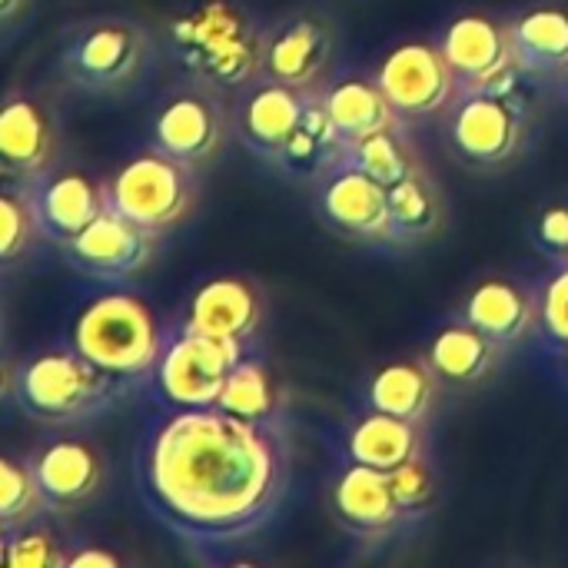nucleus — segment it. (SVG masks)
Masks as SVG:
<instances>
[{"label": "nucleus", "instance_id": "c9c22d12", "mask_svg": "<svg viewBox=\"0 0 568 568\" xmlns=\"http://www.w3.org/2000/svg\"><path fill=\"white\" fill-rule=\"evenodd\" d=\"M536 243L546 256L568 263V203H552L536 223Z\"/></svg>", "mask_w": 568, "mask_h": 568}, {"label": "nucleus", "instance_id": "393cba45", "mask_svg": "<svg viewBox=\"0 0 568 568\" xmlns=\"http://www.w3.org/2000/svg\"><path fill=\"white\" fill-rule=\"evenodd\" d=\"M516 60L529 73L566 70L568 63V7H532L509 23Z\"/></svg>", "mask_w": 568, "mask_h": 568}, {"label": "nucleus", "instance_id": "cd10ccee", "mask_svg": "<svg viewBox=\"0 0 568 568\" xmlns=\"http://www.w3.org/2000/svg\"><path fill=\"white\" fill-rule=\"evenodd\" d=\"M436 393V373L423 363H389L369 379V406L403 416L409 423H423Z\"/></svg>", "mask_w": 568, "mask_h": 568}, {"label": "nucleus", "instance_id": "6e6552de", "mask_svg": "<svg viewBox=\"0 0 568 568\" xmlns=\"http://www.w3.org/2000/svg\"><path fill=\"white\" fill-rule=\"evenodd\" d=\"M453 146L476 166L513 160L526 140V100L496 93H459L449 120Z\"/></svg>", "mask_w": 568, "mask_h": 568}, {"label": "nucleus", "instance_id": "9d476101", "mask_svg": "<svg viewBox=\"0 0 568 568\" xmlns=\"http://www.w3.org/2000/svg\"><path fill=\"white\" fill-rule=\"evenodd\" d=\"M156 233L143 230L120 210L106 206L87 230L70 236L63 256L93 280H123L146 266Z\"/></svg>", "mask_w": 568, "mask_h": 568}, {"label": "nucleus", "instance_id": "473e14b6", "mask_svg": "<svg viewBox=\"0 0 568 568\" xmlns=\"http://www.w3.org/2000/svg\"><path fill=\"white\" fill-rule=\"evenodd\" d=\"M43 233L37 206H33V193H20L13 186H7L0 193V256L3 263H13L17 256H23L33 243V236Z\"/></svg>", "mask_w": 568, "mask_h": 568}, {"label": "nucleus", "instance_id": "2f4dec72", "mask_svg": "<svg viewBox=\"0 0 568 568\" xmlns=\"http://www.w3.org/2000/svg\"><path fill=\"white\" fill-rule=\"evenodd\" d=\"M3 566L67 568V556L60 549V539L40 519H30L23 526L3 529Z\"/></svg>", "mask_w": 568, "mask_h": 568}, {"label": "nucleus", "instance_id": "5701e85b", "mask_svg": "<svg viewBox=\"0 0 568 568\" xmlns=\"http://www.w3.org/2000/svg\"><path fill=\"white\" fill-rule=\"evenodd\" d=\"M320 100L346 140H359L376 130L403 126V116L393 110V103L386 100V93L379 90L376 80H363V77L336 80L333 87H326L320 93Z\"/></svg>", "mask_w": 568, "mask_h": 568}, {"label": "nucleus", "instance_id": "1a4fd4ad", "mask_svg": "<svg viewBox=\"0 0 568 568\" xmlns=\"http://www.w3.org/2000/svg\"><path fill=\"white\" fill-rule=\"evenodd\" d=\"M146 63V37L126 20L83 27L63 53V70L87 90H116Z\"/></svg>", "mask_w": 568, "mask_h": 568}, {"label": "nucleus", "instance_id": "4c0bfd02", "mask_svg": "<svg viewBox=\"0 0 568 568\" xmlns=\"http://www.w3.org/2000/svg\"><path fill=\"white\" fill-rule=\"evenodd\" d=\"M0 7H3V20H13L20 13V0H0Z\"/></svg>", "mask_w": 568, "mask_h": 568}, {"label": "nucleus", "instance_id": "7ed1b4c3", "mask_svg": "<svg viewBox=\"0 0 568 568\" xmlns=\"http://www.w3.org/2000/svg\"><path fill=\"white\" fill-rule=\"evenodd\" d=\"M163 346L150 306L130 293H103L73 320V349L120 383L153 373Z\"/></svg>", "mask_w": 568, "mask_h": 568}, {"label": "nucleus", "instance_id": "f257e3e1", "mask_svg": "<svg viewBox=\"0 0 568 568\" xmlns=\"http://www.w3.org/2000/svg\"><path fill=\"white\" fill-rule=\"evenodd\" d=\"M290 479L273 423L206 409H170L140 453V489L153 516L190 542H233L270 523Z\"/></svg>", "mask_w": 568, "mask_h": 568}, {"label": "nucleus", "instance_id": "e433bc0d", "mask_svg": "<svg viewBox=\"0 0 568 568\" xmlns=\"http://www.w3.org/2000/svg\"><path fill=\"white\" fill-rule=\"evenodd\" d=\"M120 566V559L113 556V552H106V549H80V552H73V556H67V568H116Z\"/></svg>", "mask_w": 568, "mask_h": 568}, {"label": "nucleus", "instance_id": "7c9ffc66", "mask_svg": "<svg viewBox=\"0 0 568 568\" xmlns=\"http://www.w3.org/2000/svg\"><path fill=\"white\" fill-rule=\"evenodd\" d=\"M43 489L33 476V466H20L17 459H0V523L3 529L23 526L47 513Z\"/></svg>", "mask_w": 568, "mask_h": 568}, {"label": "nucleus", "instance_id": "c85d7f7f", "mask_svg": "<svg viewBox=\"0 0 568 568\" xmlns=\"http://www.w3.org/2000/svg\"><path fill=\"white\" fill-rule=\"evenodd\" d=\"M223 413L250 419V423H273L276 413V386L270 379V369L260 359H240L233 373L226 376V386L216 403Z\"/></svg>", "mask_w": 568, "mask_h": 568}, {"label": "nucleus", "instance_id": "f03ea898", "mask_svg": "<svg viewBox=\"0 0 568 568\" xmlns=\"http://www.w3.org/2000/svg\"><path fill=\"white\" fill-rule=\"evenodd\" d=\"M170 37L183 67L210 87L240 90L266 70V37L230 0H203L180 13Z\"/></svg>", "mask_w": 568, "mask_h": 568}, {"label": "nucleus", "instance_id": "bb28decb", "mask_svg": "<svg viewBox=\"0 0 568 568\" xmlns=\"http://www.w3.org/2000/svg\"><path fill=\"white\" fill-rule=\"evenodd\" d=\"M443 223V200L433 176L416 166L409 176L389 186V240L393 243H416L439 230Z\"/></svg>", "mask_w": 568, "mask_h": 568}, {"label": "nucleus", "instance_id": "58836bf2", "mask_svg": "<svg viewBox=\"0 0 568 568\" xmlns=\"http://www.w3.org/2000/svg\"><path fill=\"white\" fill-rule=\"evenodd\" d=\"M562 87H566V93H568V63H566V70H562Z\"/></svg>", "mask_w": 568, "mask_h": 568}, {"label": "nucleus", "instance_id": "39448f33", "mask_svg": "<svg viewBox=\"0 0 568 568\" xmlns=\"http://www.w3.org/2000/svg\"><path fill=\"white\" fill-rule=\"evenodd\" d=\"M190 170L193 166L173 160L163 150L140 153L113 173L106 186L110 206L140 223L143 230L163 233L176 226L193 203L196 186Z\"/></svg>", "mask_w": 568, "mask_h": 568}, {"label": "nucleus", "instance_id": "f8f14e48", "mask_svg": "<svg viewBox=\"0 0 568 568\" xmlns=\"http://www.w3.org/2000/svg\"><path fill=\"white\" fill-rule=\"evenodd\" d=\"M320 213L346 236L389 240V190L353 163L320 183Z\"/></svg>", "mask_w": 568, "mask_h": 568}, {"label": "nucleus", "instance_id": "a878e982", "mask_svg": "<svg viewBox=\"0 0 568 568\" xmlns=\"http://www.w3.org/2000/svg\"><path fill=\"white\" fill-rule=\"evenodd\" d=\"M496 346L483 329H476L469 320L466 323H449L436 333V339L429 343V369L446 379V383H476L489 373L493 359H496Z\"/></svg>", "mask_w": 568, "mask_h": 568}, {"label": "nucleus", "instance_id": "a211bd4d", "mask_svg": "<svg viewBox=\"0 0 568 568\" xmlns=\"http://www.w3.org/2000/svg\"><path fill=\"white\" fill-rule=\"evenodd\" d=\"M50 509H73L97 496L103 483V463L83 439H57L30 463Z\"/></svg>", "mask_w": 568, "mask_h": 568}, {"label": "nucleus", "instance_id": "aec40b11", "mask_svg": "<svg viewBox=\"0 0 568 568\" xmlns=\"http://www.w3.org/2000/svg\"><path fill=\"white\" fill-rule=\"evenodd\" d=\"M33 206L43 233L57 243H67L110 206V196L83 170H63L43 176V183L33 190Z\"/></svg>", "mask_w": 568, "mask_h": 568}, {"label": "nucleus", "instance_id": "ddd939ff", "mask_svg": "<svg viewBox=\"0 0 568 568\" xmlns=\"http://www.w3.org/2000/svg\"><path fill=\"white\" fill-rule=\"evenodd\" d=\"M439 50H443L446 63L456 73L459 93L476 90L499 67L516 60L509 27H503L489 13H463V17H456L439 37Z\"/></svg>", "mask_w": 568, "mask_h": 568}, {"label": "nucleus", "instance_id": "f3484780", "mask_svg": "<svg viewBox=\"0 0 568 568\" xmlns=\"http://www.w3.org/2000/svg\"><path fill=\"white\" fill-rule=\"evenodd\" d=\"M273 163L293 180H320V183L349 163V140L339 133V126L333 123V116L326 113L316 93H310L303 123L273 153Z\"/></svg>", "mask_w": 568, "mask_h": 568}, {"label": "nucleus", "instance_id": "4468645a", "mask_svg": "<svg viewBox=\"0 0 568 568\" xmlns=\"http://www.w3.org/2000/svg\"><path fill=\"white\" fill-rule=\"evenodd\" d=\"M260 320H263V303L250 280L213 276L190 296L183 329L246 343L260 329Z\"/></svg>", "mask_w": 568, "mask_h": 568}, {"label": "nucleus", "instance_id": "b1692460", "mask_svg": "<svg viewBox=\"0 0 568 568\" xmlns=\"http://www.w3.org/2000/svg\"><path fill=\"white\" fill-rule=\"evenodd\" d=\"M466 320L493 343L509 346L532 329L536 303L509 280H486L466 300Z\"/></svg>", "mask_w": 568, "mask_h": 568}, {"label": "nucleus", "instance_id": "0eeeda50", "mask_svg": "<svg viewBox=\"0 0 568 568\" xmlns=\"http://www.w3.org/2000/svg\"><path fill=\"white\" fill-rule=\"evenodd\" d=\"M379 90L393 103L403 120H423L439 113L453 97H459V83L453 67L446 63L439 43L406 40L393 47L376 67Z\"/></svg>", "mask_w": 568, "mask_h": 568}, {"label": "nucleus", "instance_id": "412c9836", "mask_svg": "<svg viewBox=\"0 0 568 568\" xmlns=\"http://www.w3.org/2000/svg\"><path fill=\"white\" fill-rule=\"evenodd\" d=\"M53 153V126L47 110L30 97H7L0 110V160L7 176H40Z\"/></svg>", "mask_w": 568, "mask_h": 568}, {"label": "nucleus", "instance_id": "f704fd0d", "mask_svg": "<svg viewBox=\"0 0 568 568\" xmlns=\"http://www.w3.org/2000/svg\"><path fill=\"white\" fill-rule=\"evenodd\" d=\"M539 326L542 333L559 343L568 346V263H562L549 283L542 286V296H539Z\"/></svg>", "mask_w": 568, "mask_h": 568}, {"label": "nucleus", "instance_id": "ea45409f", "mask_svg": "<svg viewBox=\"0 0 568 568\" xmlns=\"http://www.w3.org/2000/svg\"><path fill=\"white\" fill-rule=\"evenodd\" d=\"M566 366H568V346H566Z\"/></svg>", "mask_w": 568, "mask_h": 568}, {"label": "nucleus", "instance_id": "4be33fe9", "mask_svg": "<svg viewBox=\"0 0 568 568\" xmlns=\"http://www.w3.org/2000/svg\"><path fill=\"white\" fill-rule=\"evenodd\" d=\"M419 449H423L419 423H409L383 409H369L349 429V439H346V453L353 463H366L383 473H393L396 466L409 463L413 456H419Z\"/></svg>", "mask_w": 568, "mask_h": 568}, {"label": "nucleus", "instance_id": "9b49d317", "mask_svg": "<svg viewBox=\"0 0 568 568\" xmlns=\"http://www.w3.org/2000/svg\"><path fill=\"white\" fill-rule=\"evenodd\" d=\"M223 110L203 90H176L156 110L153 120V143L156 150L170 153L186 166H200L216 156L223 146Z\"/></svg>", "mask_w": 568, "mask_h": 568}, {"label": "nucleus", "instance_id": "c756f323", "mask_svg": "<svg viewBox=\"0 0 568 568\" xmlns=\"http://www.w3.org/2000/svg\"><path fill=\"white\" fill-rule=\"evenodd\" d=\"M349 163L366 170L386 190L419 166L403 140V126H389V130H376L359 140H349Z\"/></svg>", "mask_w": 568, "mask_h": 568}, {"label": "nucleus", "instance_id": "423d86ee", "mask_svg": "<svg viewBox=\"0 0 568 568\" xmlns=\"http://www.w3.org/2000/svg\"><path fill=\"white\" fill-rule=\"evenodd\" d=\"M243 359V343L180 329L166 339L153 369L156 396L170 409H206L220 403L226 376Z\"/></svg>", "mask_w": 568, "mask_h": 568}, {"label": "nucleus", "instance_id": "dca6fc26", "mask_svg": "<svg viewBox=\"0 0 568 568\" xmlns=\"http://www.w3.org/2000/svg\"><path fill=\"white\" fill-rule=\"evenodd\" d=\"M333 513L356 536H383L406 516L389 486V473L353 459L333 486Z\"/></svg>", "mask_w": 568, "mask_h": 568}, {"label": "nucleus", "instance_id": "6ab92c4d", "mask_svg": "<svg viewBox=\"0 0 568 568\" xmlns=\"http://www.w3.org/2000/svg\"><path fill=\"white\" fill-rule=\"evenodd\" d=\"M310 93L313 90H296L273 77L256 83L240 106V130L246 146L273 160V153L286 143V136L303 123Z\"/></svg>", "mask_w": 568, "mask_h": 568}, {"label": "nucleus", "instance_id": "2eb2a0df", "mask_svg": "<svg viewBox=\"0 0 568 568\" xmlns=\"http://www.w3.org/2000/svg\"><path fill=\"white\" fill-rule=\"evenodd\" d=\"M333 60V30L316 17H293L266 37V77L313 90Z\"/></svg>", "mask_w": 568, "mask_h": 568}, {"label": "nucleus", "instance_id": "20e7f679", "mask_svg": "<svg viewBox=\"0 0 568 568\" xmlns=\"http://www.w3.org/2000/svg\"><path fill=\"white\" fill-rule=\"evenodd\" d=\"M116 383L77 349H43L23 363L17 399L33 419L77 423L106 409Z\"/></svg>", "mask_w": 568, "mask_h": 568}, {"label": "nucleus", "instance_id": "72a5a7b5", "mask_svg": "<svg viewBox=\"0 0 568 568\" xmlns=\"http://www.w3.org/2000/svg\"><path fill=\"white\" fill-rule=\"evenodd\" d=\"M389 486L396 493V503L403 506L406 516H416L429 506L433 499V473L423 456H413L409 463L396 466L389 473Z\"/></svg>", "mask_w": 568, "mask_h": 568}]
</instances>
